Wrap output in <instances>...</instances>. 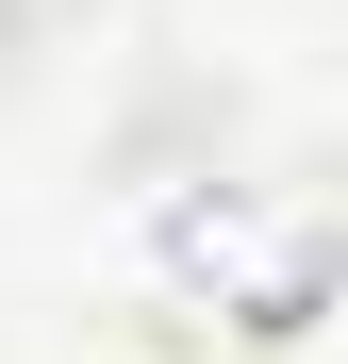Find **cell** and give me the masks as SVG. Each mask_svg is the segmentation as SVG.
Returning a JSON list of instances; mask_svg holds the SVG:
<instances>
[{
	"mask_svg": "<svg viewBox=\"0 0 348 364\" xmlns=\"http://www.w3.org/2000/svg\"><path fill=\"white\" fill-rule=\"evenodd\" d=\"M100 364H183V348H100Z\"/></svg>",
	"mask_w": 348,
	"mask_h": 364,
	"instance_id": "cell-2",
	"label": "cell"
},
{
	"mask_svg": "<svg viewBox=\"0 0 348 364\" xmlns=\"http://www.w3.org/2000/svg\"><path fill=\"white\" fill-rule=\"evenodd\" d=\"M133 282L199 331H249V348H299L348 282V232L299 199H249V182H149L133 199Z\"/></svg>",
	"mask_w": 348,
	"mask_h": 364,
	"instance_id": "cell-1",
	"label": "cell"
}]
</instances>
